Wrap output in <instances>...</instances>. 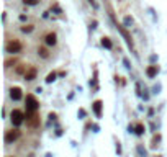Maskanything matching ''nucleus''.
Listing matches in <instances>:
<instances>
[{
	"instance_id": "7",
	"label": "nucleus",
	"mask_w": 167,
	"mask_h": 157,
	"mask_svg": "<svg viewBox=\"0 0 167 157\" xmlns=\"http://www.w3.org/2000/svg\"><path fill=\"white\" fill-rule=\"evenodd\" d=\"M44 41L48 46H54L57 43V36H56V33H48L46 34V38H44Z\"/></svg>"
},
{
	"instance_id": "10",
	"label": "nucleus",
	"mask_w": 167,
	"mask_h": 157,
	"mask_svg": "<svg viewBox=\"0 0 167 157\" xmlns=\"http://www.w3.org/2000/svg\"><path fill=\"white\" fill-rule=\"evenodd\" d=\"M34 77H36V69H34V67L26 69V72H25V79H26V80H33Z\"/></svg>"
},
{
	"instance_id": "9",
	"label": "nucleus",
	"mask_w": 167,
	"mask_h": 157,
	"mask_svg": "<svg viewBox=\"0 0 167 157\" xmlns=\"http://www.w3.org/2000/svg\"><path fill=\"white\" fill-rule=\"evenodd\" d=\"M102 100H95L94 102V105H92V107H94V111H95V115L97 116H99V118H100V116H102Z\"/></svg>"
},
{
	"instance_id": "6",
	"label": "nucleus",
	"mask_w": 167,
	"mask_h": 157,
	"mask_svg": "<svg viewBox=\"0 0 167 157\" xmlns=\"http://www.w3.org/2000/svg\"><path fill=\"white\" fill-rule=\"evenodd\" d=\"M10 97H11V100H15V102H18V100H21V89L20 87H13V89L10 90Z\"/></svg>"
},
{
	"instance_id": "8",
	"label": "nucleus",
	"mask_w": 167,
	"mask_h": 157,
	"mask_svg": "<svg viewBox=\"0 0 167 157\" xmlns=\"http://www.w3.org/2000/svg\"><path fill=\"white\" fill-rule=\"evenodd\" d=\"M157 72H159V67L156 66V64H152V66H149V67L146 69V74H147V77H149V79L156 77Z\"/></svg>"
},
{
	"instance_id": "15",
	"label": "nucleus",
	"mask_w": 167,
	"mask_h": 157,
	"mask_svg": "<svg viewBox=\"0 0 167 157\" xmlns=\"http://www.w3.org/2000/svg\"><path fill=\"white\" fill-rule=\"evenodd\" d=\"M54 80H56V74H54V72H51V74L48 75V77H46V82H48V84L54 82Z\"/></svg>"
},
{
	"instance_id": "4",
	"label": "nucleus",
	"mask_w": 167,
	"mask_h": 157,
	"mask_svg": "<svg viewBox=\"0 0 167 157\" xmlns=\"http://www.w3.org/2000/svg\"><path fill=\"white\" fill-rule=\"evenodd\" d=\"M23 118H25V115H23V111H20V110H13L10 115V120L15 126H20L23 123Z\"/></svg>"
},
{
	"instance_id": "3",
	"label": "nucleus",
	"mask_w": 167,
	"mask_h": 157,
	"mask_svg": "<svg viewBox=\"0 0 167 157\" xmlns=\"http://www.w3.org/2000/svg\"><path fill=\"white\" fill-rule=\"evenodd\" d=\"M38 108H39V103H38L36 98H34L33 95H26V110H28V111H30V113H36Z\"/></svg>"
},
{
	"instance_id": "1",
	"label": "nucleus",
	"mask_w": 167,
	"mask_h": 157,
	"mask_svg": "<svg viewBox=\"0 0 167 157\" xmlns=\"http://www.w3.org/2000/svg\"><path fill=\"white\" fill-rule=\"evenodd\" d=\"M108 11H110V16H112V20H113V23H115V26H116V30H120V33L123 34V38L126 39V43H128V46H130V48H131V49H134V43H133V38H131L130 34H128V31H126L125 28H123V25H120V23H118L116 20H115L113 10H112L110 7H108Z\"/></svg>"
},
{
	"instance_id": "5",
	"label": "nucleus",
	"mask_w": 167,
	"mask_h": 157,
	"mask_svg": "<svg viewBox=\"0 0 167 157\" xmlns=\"http://www.w3.org/2000/svg\"><path fill=\"white\" fill-rule=\"evenodd\" d=\"M20 137V131L18 129H11V131H7L5 133V142H15L16 139Z\"/></svg>"
},
{
	"instance_id": "2",
	"label": "nucleus",
	"mask_w": 167,
	"mask_h": 157,
	"mask_svg": "<svg viewBox=\"0 0 167 157\" xmlns=\"http://www.w3.org/2000/svg\"><path fill=\"white\" fill-rule=\"evenodd\" d=\"M21 43L16 41V39H11V41H7V44H5V51L8 52V54H18V52L21 51Z\"/></svg>"
},
{
	"instance_id": "17",
	"label": "nucleus",
	"mask_w": 167,
	"mask_h": 157,
	"mask_svg": "<svg viewBox=\"0 0 167 157\" xmlns=\"http://www.w3.org/2000/svg\"><path fill=\"white\" fill-rule=\"evenodd\" d=\"M138 154H139L141 157H146V149L143 146H138Z\"/></svg>"
},
{
	"instance_id": "13",
	"label": "nucleus",
	"mask_w": 167,
	"mask_h": 157,
	"mask_svg": "<svg viewBox=\"0 0 167 157\" xmlns=\"http://www.w3.org/2000/svg\"><path fill=\"white\" fill-rule=\"evenodd\" d=\"M134 133H136V134H143V133H144V126H143L141 123L136 124L134 126Z\"/></svg>"
},
{
	"instance_id": "18",
	"label": "nucleus",
	"mask_w": 167,
	"mask_h": 157,
	"mask_svg": "<svg viewBox=\"0 0 167 157\" xmlns=\"http://www.w3.org/2000/svg\"><path fill=\"white\" fill-rule=\"evenodd\" d=\"M23 2H25L26 5H36L39 0H23Z\"/></svg>"
},
{
	"instance_id": "14",
	"label": "nucleus",
	"mask_w": 167,
	"mask_h": 157,
	"mask_svg": "<svg viewBox=\"0 0 167 157\" xmlns=\"http://www.w3.org/2000/svg\"><path fill=\"white\" fill-rule=\"evenodd\" d=\"M21 31H23V33H31V31H33V25H25V26H21Z\"/></svg>"
},
{
	"instance_id": "16",
	"label": "nucleus",
	"mask_w": 167,
	"mask_h": 157,
	"mask_svg": "<svg viewBox=\"0 0 167 157\" xmlns=\"http://www.w3.org/2000/svg\"><path fill=\"white\" fill-rule=\"evenodd\" d=\"M125 26H131L133 25V18H131V16H125Z\"/></svg>"
},
{
	"instance_id": "11",
	"label": "nucleus",
	"mask_w": 167,
	"mask_h": 157,
	"mask_svg": "<svg viewBox=\"0 0 167 157\" xmlns=\"http://www.w3.org/2000/svg\"><path fill=\"white\" fill-rule=\"evenodd\" d=\"M38 56H41L43 59H48V57H49V52H48V49H46V48H39V49H38Z\"/></svg>"
},
{
	"instance_id": "12",
	"label": "nucleus",
	"mask_w": 167,
	"mask_h": 157,
	"mask_svg": "<svg viewBox=\"0 0 167 157\" xmlns=\"http://www.w3.org/2000/svg\"><path fill=\"white\" fill-rule=\"evenodd\" d=\"M102 44L105 46L107 49H112V46H113L112 41H110V38H102Z\"/></svg>"
},
{
	"instance_id": "19",
	"label": "nucleus",
	"mask_w": 167,
	"mask_h": 157,
	"mask_svg": "<svg viewBox=\"0 0 167 157\" xmlns=\"http://www.w3.org/2000/svg\"><path fill=\"white\" fill-rule=\"evenodd\" d=\"M89 3H90L92 7H94V8H97V7H99V3H97L95 0H89Z\"/></svg>"
}]
</instances>
